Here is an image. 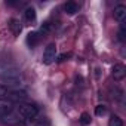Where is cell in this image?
<instances>
[{
    "label": "cell",
    "instance_id": "obj_11",
    "mask_svg": "<svg viewBox=\"0 0 126 126\" xmlns=\"http://www.w3.org/2000/svg\"><path fill=\"white\" fill-rule=\"evenodd\" d=\"M25 19H27L28 22H31V21L36 19V11H34L33 8H27V9H25Z\"/></svg>",
    "mask_w": 126,
    "mask_h": 126
},
{
    "label": "cell",
    "instance_id": "obj_8",
    "mask_svg": "<svg viewBox=\"0 0 126 126\" xmlns=\"http://www.w3.org/2000/svg\"><path fill=\"white\" fill-rule=\"evenodd\" d=\"M9 28L12 30V33H14L15 36H18V34L21 33V22H19L18 19L12 18V19L9 21Z\"/></svg>",
    "mask_w": 126,
    "mask_h": 126
},
{
    "label": "cell",
    "instance_id": "obj_5",
    "mask_svg": "<svg viewBox=\"0 0 126 126\" xmlns=\"http://www.w3.org/2000/svg\"><path fill=\"white\" fill-rule=\"evenodd\" d=\"M113 15H114V19H116V21H119V22L125 21V18H126V6H123V5L116 6Z\"/></svg>",
    "mask_w": 126,
    "mask_h": 126
},
{
    "label": "cell",
    "instance_id": "obj_3",
    "mask_svg": "<svg viewBox=\"0 0 126 126\" xmlns=\"http://www.w3.org/2000/svg\"><path fill=\"white\" fill-rule=\"evenodd\" d=\"M111 76H113V79H114L116 82L122 80V79L126 76V68H125V65H123V64H120V62L114 64V65H113V68H111Z\"/></svg>",
    "mask_w": 126,
    "mask_h": 126
},
{
    "label": "cell",
    "instance_id": "obj_2",
    "mask_svg": "<svg viewBox=\"0 0 126 126\" xmlns=\"http://www.w3.org/2000/svg\"><path fill=\"white\" fill-rule=\"evenodd\" d=\"M56 59V45L55 43H49L43 52V64L49 65Z\"/></svg>",
    "mask_w": 126,
    "mask_h": 126
},
{
    "label": "cell",
    "instance_id": "obj_15",
    "mask_svg": "<svg viewBox=\"0 0 126 126\" xmlns=\"http://www.w3.org/2000/svg\"><path fill=\"white\" fill-rule=\"evenodd\" d=\"M49 31H50V22H45V24L42 25L39 34H46V33H49Z\"/></svg>",
    "mask_w": 126,
    "mask_h": 126
},
{
    "label": "cell",
    "instance_id": "obj_9",
    "mask_svg": "<svg viewBox=\"0 0 126 126\" xmlns=\"http://www.w3.org/2000/svg\"><path fill=\"white\" fill-rule=\"evenodd\" d=\"M91 122H92V119H91L89 113H82L80 114V117H79V125L80 126H88V125H91Z\"/></svg>",
    "mask_w": 126,
    "mask_h": 126
},
{
    "label": "cell",
    "instance_id": "obj_16",
    "mask_svg": "<svg viewBox=\"0 0 126 126\" xmlns=\"http://www.w3.org/2000/svg\"><path fill=\"white\" fill-rule=\"evenodd\" d=\"M70 56H71V53H62V55L58 56V61H65V59H68Z\"/></svg>",
    "mask_w": 126,
    "mask_h": 126
},
{
    "label": "cell",
    "instance_id": "obj_12",
    "mask_svg": "<svg viewBox=\"0 0 126 126\" xmlns=\"http://www.w3.org/2000/svg\"><path fill=\"white\" fill-rule=\"evenodd\" d=\"M119 40L120 42H125L126 40V25H125V21L120 22V30H119Z\"/></svg>",
    "mask_w": 126,
    "mask_h": 126
},
{
    "label": "cell",
    "instance_id": "obj_14",
    "mask_svg": "<svg viewBox=\"0 0 126 126\" xmlns=\"http://www.w3.org/2000/svg\"><path fill=\"white\" fill-rule=\"evenodd\" d=\"M105 113H107V107L105 105H102V104L96 105V108H95V114L96 116H104Z\"/></svg>",
    "mask_w": 126,
    "mask_h": 126
},
{
    "label": "cell",
    "instance_id": "obj_13",
    "mask_svg": "<svg viewBox=\"0 0 126 126\" xmlns=\"http://www.w3.org/2000/svg\"><path fill=\"white\" fill-rule=\"evenodd\" d=\"M9 89H8V86H5V85H0V101H5V99H8V95H9Z\"/></svg>",
    "mask_w": 126,
    "mask_h": 126
},
{
    "label": "cell",
    "instance_id": "obj_6",
    "mask_svg": "<svg viewBox=\"0 0 126 126\" xmlns=\"http://www.w3.org/2000/svg\"><path fill=\"white\" fill-rule=\"evenodd\" d=\"M40 39H42V36H40L37 31H31V33H28V36H27V43H28V46L34 47V46L39 45Z\"/></svg>",
    "mask_w": 126,
    "mask_h": 126
},
{
    "label": "cell",
    "instance_id": "obj_7",
    "mask_svg": "<svg viewBox=\"0 0 126 126\" xmlns=\"http://www.w3.org/2000/svg\"><path fill=\"white\" fill-rule=\"evenodd\" d=\"M64 11H65V14H68V15H74V14L79 11V6H77L76 2H67V3L64 5Z\"/></svg>",
    "mask_w": 126,
    "mask_h": 126
},
{
    "label": "cell",
    "instance_id": "obj_10",
    "mask_svg": "<svg viewBox=\"0 0 126 126\" xmlns=\"http://www.w3.org/2000/svg\"><path fill=\"white\" fill-rule=\"evenodd\" d=\"M108 126H123V122H122V119L119 116L113 114L110 117V120H108Z\"/></svg>",
    "mask_w": 126,
    "mask_h": 126
},
{
    "label": "cell",
    "instance_id": "obj_4",
    "mask_svg": "<svg viewBox=\"0 0 126 126\" xmlns=\"http://www.w3.org/2000/svg\"><path fill=\"white\" fill-rule=\"evenodd\" d=\"M8 99H9L11 102H18V104H21V102H24V101L27 99V94H25L24 91H11L9 95H8Z\"/></svg>",
    "mask_w": 126,
    "mask_h": 126
},
{
    "label": "cell",
    "instance_id": "obj_1",
    "mask_svg": "<svg viewBox=\"0 0 126 126\" xmlns=\"http://www.w3.org/2000/svg\"><path fill=\"white\" fill-rule=\"evenodd\" d=\"M15 113L19 116L21 122H27V120H33L37 117L39 114V108L36 104L31 102H21L15 107Z\"/></svg>",
    "mask_w": 126,
    "mask_h": 126
}]
</instances>
